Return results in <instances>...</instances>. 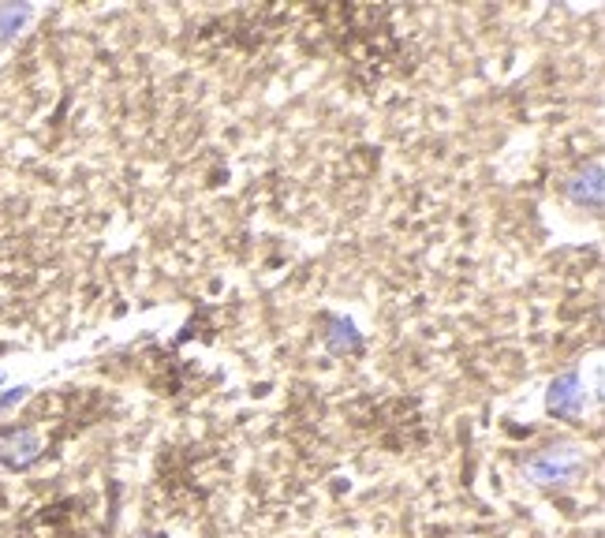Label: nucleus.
<instances>
[{
    "label": "nucleus",
    "mask_w": 605,
    "mask_h": 538,
    "mask_svg": "<svg viewBox=\"0 0 605 538\" xmlns=\"http://www.w3.org/2000/svg\"><path fill=\"white\" fill-rule=\"evenodd\" d=\"M325 348H329L333 355L363 352V337H359L355 322L340 318V314H325Z\"/></svg>",
    "instance_id": "4"
},
{
    "label": "nucleus",
    "mask_w": 605,
    "mask_h": 538,
    "mask_svg": "<svg viewBox=\"0 0 605 538\" xmlns=\"http://www.w3.org/2000/svg\"><path fill=\"white\" fill-rule=\"evenodd\" d=\"M564 195L583 206V210H602V157H594L587 165H579L568 180H564Z\"/></svg>",
    "instance_id": "1"
},
{
    "label": "nucleus",
    "mask_w": 605,
    "mask_h": 538,
    "mask_svg": "<svg viewBox=\"0 0 605 538\" xmlns=\"http://www.w3.org/2000/svg\"><path fill=\"white\" fill-rule=\"evenodd\" d=\"M34 8L30 4H0V45L15 42V34L27 27Z\"/></svg>",
    "instance_id": "5"
},
{
    "label": "nucleus",
    "mask_w": 605,
    "mask_h": 538,
    "mask_svg": "<svg viewBox=\"0 0 605 538\" xmlns=\"http://www.w3.org/2000/svg\"><path fill=\"white\" fill-rule=\"evenodd\" d=\"M27 397V389H12V393H8V397H0V411L4 408H12V404H19V400Z\"/></svg>",
    "instance_id": "6"
},
{
    "label": "nucleus",
    "mask_w": 605,
    "mask_h": 538,
    "mask_svg": "<svg viewBox=\"0 0 605 538\" xmlns=\"http://www.w3.org/2000/svg\"><path fill=\"white\" fill-rule=\"evenodd\" d=\"M38 453H42V438H38L30 426H8V430H0V464L27 468Z\"/></svg>",
    "instance_id": "2"
},
{
    "label": "nucleus",
    "mask_w": 605,
    "mask_h": 538,
    "mask_svg": "<svg viewBox=\"0 0 605 538\" xmlns=\"http://www.w3.org/2000/svg\"><path fill=\"white\" fill-rule=\"evenodd\" d=\"M583 404H587V397H583V382H579V370H564L557 382L549 385V411L553 415H579L583 411Z\"/></svg>",
    "instance_id": "3"
}]
</instances>
